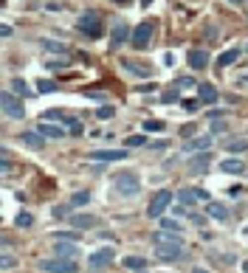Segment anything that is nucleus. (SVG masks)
Masks as SVG:
<instances>
[{
	"label": "nucleus",
	"mask_w": 248,
	"mask_h": 273,
	"mask_svg": "<svg viewBox=\"0 0 248 273\" xmlns=\"http://www.w3.org/2000/svg\"><path fill=\"white\" fill-rule=\"evenodd\" d=\"M152 245H155V256L161 259H181L184 256V239L181 234H172V231H155L152 234Z\"/></svg>",
	"instance_id": "f257e3e1"
},
{
	"label": "nucleus",
	"mask_w": 248,
	"mask_h": 273,
	"mask_svg": "<svg viewBox=\"0 0 248 273\" xmlns=\"http://www.w3.org/2000/svg\"><path fill=\"white\" fill-rule=\"evenodd\" d=\"M76 31L85 34V37H90V40L102 37V31H105V26H102V14H99V11H85V14H79V20H76Z\"/></svg>",
	"instance_id": "f03ea898"
},
{
	"label": "nucleus",
	"mask_w": 248,
	"mask_h": 273,
	"mask_svg": "<svg viewBox=\"0 0 248 273\" xmlns=\"http://www.w3.org/2000/svg\"><path fill=\"white\" fill-rule=\"evenodd\" d=\"M113 189L122 197H135V194L141 192V183H138V177L133 175V172H119V175L113 177Z\"/></svg>",
	"instance_id": "7ed1b4c3"
},
{
	"label": "nucleus",
	"mask_w": 248,
	"mask_h": 273,
	"mask_svg": "<svg viewBox=\"0 0 248 273\" xmlns=\"http://www.w3.org/2000/svg\"><path fill=\"white\" fill-rule=\"evenodd\" d=\"M169 203H172V192L169 189H158L155 192V197L150 200V206H147V217H164V212L169 209Z\"/></svg>",
	"instance_id": "20e7f679"
},
{
	"label": "nucleus",
	"mask_w": 248,
	"mask_h": 273,
	"mask_svg": "<svg viewBox=\"0 0 248 273\" xmlns=\"http://www.w3.org/2000/svg\"><path fill=\"white\" fill-rule=\"evenodd\" d=\"M0 107H3V113L9 118H26V107H23L17 93H3L0 96Z\"/></svg>",
	"instance_id": "39448f33"
},
{
	"label": "nucleus",
	"mask_w": 248,
	"mask_h": 273,
	"mask_svg": "<svg viewBox=\"0 0 248 273\" xmlns=\"http://www.w3.org/2000/svg\"><path fill=\"white\" fill-rule=\"evenodd\" d=\"M40 268H43L45 273H76V262H73V259H62V256H57V259H43Z\"/></svg>",
	"instance_id": "423d86ee"
},
{
	"label": "nucleus",
	"mask_w": 248,
	"mask_h": 273,
	"mask_svg": "<svg viewBox=\"0 0 248 273\" xmlns=\"http://www.w3.org/2000/svg\"><path fill=\"white\" fill-rule=\"evenodd\" d=\"M40 121H62V124H65V127H68V130L73 132V135H79V132H82V124L76 121L73 115H65V113H62V110H45Z\"/></svg>",
	"instance_id": "0eeeda50"
},
{
	"label": "nucleus",
	"mask_w": 248,
	"mask_h": 273,
	"mask_svg": "<svg viewBox=\"0 0 248 273\" xmlns=\"http://www.w3.org/2000/svg\"><path fill=\"white\" fill-rule=\"evenodd\" d=\"M152 28H155V23L152 20H144V23H138V26L133 28V48H147V43H150L152 37Z\"/></svg>",
	"instance_id": "6e6552de"
},
{
	"label": "nucleus",
	"mask_w": 248,
	"mask_h": 273,
	"mask_svg": "<svg viewBox=\"0 0 248 273\" xmlns=\"http://www.w3.org/2000/svg\"><path fill=\"white\" fill-rule=\"evenodd\" d=\"M200 200H209V192H203V189H178V203L186 206V209H192Z\"/></svg>",
	"instance_id": "1a4fd4ad"
},
{
	"label": "nucleus",
	"mask_w": 248,
	"mask_h": 273,
	"mask_svg": "<svg viewBox=\"0 0 248 273\" xmlns=\"http://www.w3.org/2000/svg\"><path fill=\"white\" fill-rule=\"evenodd\" d=\"M127 150H96L88 152V161H99V164H110V161H124Z\"/></svg>",
	"instance_id": "9d476101"
},
{
	"label": "nucleus",
	"mask_w": 248,
	"mask_h": 273,
	"mask_svg": "<svg viewBox=\"0 0 248 273\" xmlns=\"http://www.w3.org/2000/svg\"><path fill=\"white\" fill-rule=\"evenodd\" d=\"M113 259H116L113 248H99V251H93V254L88 256V265L90 268H105V265H110Z\"/></svg>",
	"instance_id": "9b49d317"
},
{
	"label": "nucleus",
	"mask_w": 248,
	"mask_h": 273,
	"mask_svg": "<svg viewBox=\"0 0 248 273\" xmlns=\"http://www.w3.org/2000/svg\"><path fill=\"white\" fill-rule=\"evenodd\" d=\"M189 65H192V71H203L209 65V51L206 48H192L189 51Z\"/></svg>",
	"instance_id": "f8f14e48"
},
{
	"label": "nucleus",
	"mask_w": 248,
	"mask_h": 273,
	"mask_svg": "<svg viewBox=\"0 0 248 273\" xmlns=\"http://www.w3.org/2000/svg\"><path fill=\"white\" fill-rule=\"evenodd\" d=\"M209 161H212V152L206 150V152H197L195 158L189 161V172L192 175H200V172H206L209 169Z\"/></svg>",
	"instance_id": "ddd939ff"
},
{
	"label": "nucleus",
	"mask_w": 248,
	"mask_h": 273,
	"mask_svg": "<svg viewBox=\"0 0 248 273\" xmlns=\"http://www.w3.org/2000/svg\"><path fill=\"white\" fill-rule=\"evenodd\" d=\"M127 37H133L130 34V26H127V23H116L113 34H110V48H122V43L127 40Z\"/></svg>",
	"instance_id": "4468645a"
},
{
	"label": "nucleus",
	"mask_w": 248,
	"mask_h": 273,
	"mask_svg": "<svg viewBox=\"0 0 248 273\" xmlns=\"http://www.w3.org/2000/svg\"><path fill=\"white\" fill-rule=\"evenodd\" d=\"M54 254L62 256V259H76L79 256V251H76V245H73L71 239L65 242V239H57V245H54Z\"/></svg>",
	"instance_id": "2eb2a0df"
},
{
	"label": "nucleus",
	"mask_w": 248,
	"mask_h": 273,
	"mask_svg": "<svg viewBox=\"0 0 248 273\" xmlns=\"http://www.w3.org/2000/svg\"><path fill=\"white\" fill-rule=\"evenodd\" d=\"M209 147H212V138H209V135H197V138H189V141L184 144L186 152H206Z\"/></svg>",
	"instance_id": "dca6fc26"
},
{
	"label": "nucleus",
	"mask_w": 248,
	"mask_h": 273,
	"mask_svg": "<svg viewBox=\"0 0 248 273\" xmlns=\"http://www.w3.org/2000/svg\"><path fill=\"white\" fill-rule=\"evenodd\" d=\"M197 102H203V105H214V102H217V90H214V85H209V82L197 85Z\"/></svg>",
	"instance_id": "f3484780"
},
{
	"label": "nucleus",
	"mask_w": 248,
	"mask_h": 273,
	"mask_svg": "<svg viewBox=\"0 0 248 273\" xmlns=\"http://www.w3.org/2000/svg\"><path fill=\"white\" fill-rule=\"evenodd\" d=\"M206 214H209V217H214V220H220V222L229 220V209H226L223 203H214V200H209V206H206Z\"/></svg>",
	"instance_id": "a211bd4d"
},
{
	"label": "nucleus",
	"mask_w": 248,
	"mask_h": 273,
	"mask_svg": "<svg viewBox=\"0 0 248 273\" xmlns=\"http://www.w3.org/2000/svg\"><path fill=\"white\" fill-rule=\"evenodd\" d=\"M220 169L226 172V175H240V172H246V161H240V158L220 161Z\"/></svg>",
	"instance_id": "6ab92c4d"
},
{
	"label": "nucleus",
	"mask_w": 248,
	"mask_h": 273,
	"mask_svg": "<svg viewBox=\"0 0 248 273\" xmlns=\"http://www.w3.org/2000/svg\"><path fill=\"white\" fill-rule=\"evenodd\" d=\"M223 150H229V152H246L248 150V141L243 138V135H231V138H226V141H223Z\"/></svg>",
	"instance_id": "aec40b11"
},
{
	"label": "nucleus",
	"mask_w": 248,
	"mask_h": 273,
	"mask_svg": "<svg viewBox=\"0 0 248 273\" xmlns=\"http://www.w3.org/2000/svg\"><path fill=\"white\" fill-rule=\"evenodd\" d=\"M240 54H243L240 48H229V51H223L220 56H217V68H220V71H223V68H229L231 62L240 59Z\"/></svg>",
	"instance_id": "412c9836"
},
{
	"label": "nucleus",
	"mask_w": 248,
	"mask_h": 273,
	"mask_svg": "<svg viewBox=\"0 0 248 273\" xmlns=\"http://www.w3.org/2000/svg\"><path fill=\"white\" fill-rule=\"evenodd\" d=\"M37 132H40L43 138H65V132H62L60 127H51L48 121H40V124H37Z\"/></svg>",
	"instance_id": "4be33fe9"
},
{
	"label": "nucleus",
	"mask_w": 248,
	"mask_h": 273,
	"mask_svg": "<svg viewBox=\"0 0 248 273\" xmlns=\"http://www.w3.org/2000/svg\"><path fill=\"white\" fill-rule=\"evenodd\" d=\"M122 65H124V68H127L130 73H133V76H138V79H150V76H152L150 68H144V65H135V62H130V59H124Z\"/></svg>",
	"instance_id": "5701e85b"
},
{
	"label": "nucleus",
	"mask_w": 248,
	"mask_h": 273,
	"mask_svg": "<svg viewBox=\"0 0 248 273\" xmlns=\"http://www.w3.org/2000/svg\"><path fill=\"white\" fill-rule=\"evenodd\" d=\"M20 141L26 144L28 150H43V135H40V132H23Z\"/></svg>",
	"instance_id": "b1692460"
},
{
	"label": "nucleus",
	"mask_w": 248,
	"mask_h": 273,
	"mask_svg": "<svg viewBox=\"0 0 248 273\" xmlns=\"http://www.w3.org/2000/svg\"><path fill=\"white\" fill-rule=\"evenodd\" d=\"M71 225L73 228H90V225H96V217L93 214H76V217H71Z\"/></svg>",
	"instance_id": "393cba45"
},
{
	"label": "nucleus",
	"mask_w": 248,
	"mask_h": 273,
	"mask_svg": "<svg viewBox=\"0 0 248 273\" xmlns=\"http://www.w3.org/2000/svg\"><path fill=\"white\" fill-rule=\"evenodd\" d=\"M124 268H127V271H144V268H147V259H144V256H124Z\"/></svg>",
	"instance_id": "a878e982"
},
{
	"label": "nucleus",
	"mask_w": 248,
	"mask_h": 273,
	"mask_svg": "<svg viewBox=\"0 0 248 273\" xmlns=\"http://www.w3.org/2000/svg\"><path fill=\"white\" fill-rule=\"evenodd\" d=\"M11 90L17 93V96H34L31 90H28V85H26V79H20V76H14L11 79Z\"/></svg>",
	"instance_id": "bb28decb"
},
{
	"label": "nucleus",
	"mask_w": 248,
	"mask_h": 273,
	"mask_svg": "<svg viewBox=\"0 0 248 273\" xmlns=\"http://www.w3.org/2000/svg\"><path fill=\"white\" fill-rule=\"evenodd\" d=\"M57 88H60V85H57L54 79H40L37 82V93H54Z\"/></svg>",
	"instance_id": "cd10ccee"
},
{
	"label": "nucleus",
	"mask_w": 248,
	"mask_h": 273,
	"mask_svg": "<svg viewBox=\"0 0 248 273\" xmlns=\"http://www.w3.org/2000/svg\"><path fill=\"white\" fill-rule=\"evenodd\" d=\"M161 231H172V234H181V231H184V225H181L178 220H167V217H164V220H161Z\"/></svg>",
	"instance_id": "c85d7f7f"
},
{
	"label": "nucleus",
	"mask_w": 248,
	"mask_h": 273,
	"mask_svg": "<svg viewBox=\"0 0 248 273\" xmlns=\"http://www.w3.org/2000/svg\"><path fill=\"white\" fill-rule=\"evenodd\" d=\"M43 48L45 51H51V54H65V45L57 43V40H45V37H43Z\"/></svg>",
	"instance_id": "c756f323"
},
{
	"label": "nucleus",
	"mask_w": 248,
	"mask_h": 273,
	"mask_svg": "<svg viewBox=\"0 0 248 273\" xmlns=\"http://www.w3.org/2000/svg\"><path fill=\"white\" fill-rule=\"evenodd\" d=\"M14 222H17V228H28V225H34V217H31L28 212H20Z\"/></svg>",
	"instance_id": "7c9ffc66"
},
{
	"label": "nucleus",
	"mask_w": 248,
	"mask_h": 273,
	"mask_svg": "<svg viewBox=\"0 0 248 273\" xmlns=\"http://www.w3.org/2000/svg\"><path fill=\"white\" fill-rule=\"evenodd\" d=\"M113 115H116V107L113 105H105V107H99V110H96V118H102V121L113 118Z\"/></svg>",
	"instance_id": "2f4dec72"
},
{
	"label": "nucleus",
	"mask_w": 248,
	"mask_h": 273,
	"mask_svg": "<svg viewBox=\"0 0 248 273\" xmlns=\"http://www.w3.org/2000/svg\"><path fill=\"white\" fill-rule=\"evenodd\" d=\"M175 85H178V88H181V90H192V88L197 90V82L192 79V76H181V79H178Z\"/></svg>",
	"instance_id": "473e14b6"
},
{
	"label": "nucleus",
	"mask_w": 248,
	"mask_h": 273,
	"mask_svg": "<svg viewBox=\"0 0 248 273\" xmlns=\"http://www.w3.org/2000/svg\"><path fill=\"white\" fill-rule=\"evenodd\" d=\"M85 203H90V192H76L71 197V206H85Z\"/></svg>",
	"instance_id": "72a5a7b5"
},
{
	"label": "nucleus",
	"mask_w": 248,
	"mask_h": 273,
	"mask_svg": "<svg viewBox=\"0 0 248 273\" xmlns=\"http://www.w3.org/2000/svg\"><path fill=\"white\" fill-rule=\"evenodd\" d=\"M124 144L133 150V147H144V144H147V138H144V135H130V138H124Z\"/></svg>",
	"instance_id": "f704fd0d"
},
{
	"label": "nucleus",
	"mask_w": 248,
	"mask_h": 273,
	"mask_svg": "<svg viewBox=\"0 0 248 273\" xmlns=\"http://www.w3.org/2000/svg\"><path fill=\"white\" fill-rule=\"evenodd\" d=\"M68 56H62V59H48V68H65V65H68Z\"/></svg>",
	"instance_id": "c9c22d12"
},
{
	"label": "nucleus",
	"mask_w": 248,
	"mask_h": 273,
	"mask_svg": "<svg viewBox=\"0 0 248 273\" xmlns=\"http://www.w3.org/2000/svg\"><path fill=\"white\" fill-rule=\"evenodd\" d=\"M11 265H14V259H11L9 254H3V259H0V268H3V271H9Z\"/></svg>",
	"instance_id": "e433bc0d"
},
{
	"label": "nucleus",
	"mask_w": 248,
	"mask_h": 273,
	"mask_svg": "<svg viewBox=\"0 0 248 273\" xmlns=\"http://www.w3.org/2000/svg\"><path fill=\"white\" fill-rule=\"evenodd\" d=\"M212 130H214V132H223V130H226V121H220V118H214V121H212Z\"/></svg>",
	"instance_id": "4c0bfd02"
},
{
	"label": "nucleus",
	"mask_w": 248,
	"mask_h": 273,
	"mask_svg": "<svg viewBox=\"0 0 248 273\" xmlns=\"http://www.w3.org/2000/svg\"><path fill=\"white\" fill-rule=\"evenodd\" d=\"M197 105H200V102H195V99H192V102H184V107L189 110V113H195V110H197Z\"/></svg>",
	"instance_id": "58836bf2"
},
{
	"label": "nucleus",
	"mask_w": 248,
	"mask_h": 273,
	"mask_svg": "<svg viewBox=\"0 0 248 273\" xmlns=\"http://www.w3.org/2000/svg\"><path fill=\"white\" fill-rule=\"evenodd\" d=\"M161 127H164L161 121H147L144 124V130H161Z\"/></svg>",
	"instance_id": "ea45409f"
},
{
	"label": "nucleus",
	"mask_w": 248,
	"mask_h": 273,
	"mask_svg": "<svg viewBox=\"0 0 248 273\" xmlns=\"http://www.w3.org/2000/svg\"><path fill=\"white\" fill-rule=\"evenodd\" d=\"M206 115H209V118H212V121H214V118H220V115H226V113H220V110H209V113H206Z\"/></svg>",
	"instance_id": "a19ab883"
},
{
	"label": "nucleus",
	"mask_w": 248,
	"mask_h": 273,
	"mask_svg": "<svg viewBox=\"0 0 248 273\" xmlns=\"http://www.w3.org/2000/svg\"><path fill=\"white\" fill-rule=\"evenodd\" d=\"M189 273H209V271H203V268H192Z\"/></svg>",
	"instance_id": "79ce46f5"
},
{
	"label": "nucleus",
	"mask_w": 248,
	"mask_h": 273,
	"mask_svg": "<svg viewBox=\"0 0 248 273\" xmlns=\"http://www.w3.org/2000/svg\"><path fill=\"white\" fill-rule=\"evenodd\" d=\"M243 273H248V262H246V265H243Z\"/></svg>",
	"instance_id": "37998d69"
},
{
	"label": "nucleus",
	"mask_w": 248,
	"mask_h": 273,
	"mask_svg": "<svg viewBox=\"0 0 248 273\" xmlns=\"http://www.w3.org/2000/svg\"><path fill=\"white\" fill-rule=\"evenodd\" d=\"M141 6H150V0H141Z\"/></svg>",
	"instance_id": "c03bdc74"
},
{
	"label": "nucleus",
	"mask_w": 248,
	"mask_h": 273,
	"mask_svg": "<svg viewBox=\"0 0 248 273\" xmlns=\"http://www.w3.org/2000/svg\"><path fill=\"white\" fill-rule=\"evenodd\" d=\"M231 3H237V6H240V0H231Z\"/></svg>",
	"instance_id": "a18cd8bd"
},
{
	"label": "nucleus",
	"mask_w": 248,
	"mask_h": 273,
	"mask_svg": "<svg viewBox=\"0 0 248 273\" xmlns=\"http://www.w3.org/2000/svg\"><path fill=\"white\" fill-rule=\"evenodd\" d=\"M135 273H147V271H135Z\"/></svg>",
	"instance_id": "49530a36"
},
{
	"label": "nucleus",
	"mask_w": 248,
	"mask_h": 273,
	"mask_svg": "<svg viewBox=\"0 0 248 273\" xmlns=\"http://www.w3.org/2000/svg\"><path fill=\"white\" fill-rule=\"evenodd\" d=\"M119 3H124V0H119Z\"/></svg>",
	"instance_id": "de8ad7c7"
},
{
	"label": "nucleus",
	"mask_w": 248,
	"mask_h": 273,
	"mask_svg": "<svg viewBox=\"0 0 248 273\" xmlns=\"http://www.w3.org/2000/svg\"><path fill=\"white\" fill-rule=\"evenodd\" d=\"M246 51H248V45H246Z\"/></svg>",
	"instance_id": "09e8293b"
},
{
	"label": "nucleus",
	"mask_w": 248,
	"mask_h": 273,
	"mask_svg": "<svg viewBox=\"0 0 248 273\" xmlns=\"http://www.w3.org/2000/svg\"><path fill=\"white\" fill-rule=\"evenodd\" d=\"M246 234H248V228H246Z\"/></svg>",
	"instance_id": "8fccbe9b"
}]
</instances>
